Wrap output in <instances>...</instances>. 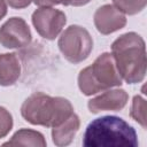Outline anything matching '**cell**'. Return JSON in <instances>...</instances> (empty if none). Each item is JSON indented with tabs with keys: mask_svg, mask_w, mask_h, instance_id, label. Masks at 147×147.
I'll return each mask as SVG.
<instances>
[{
	"mask_svg": "<svg viewBox=\"0 0 147 147\" xmlns=\"http://www.w3.org/2000/svg\"><path fill=\"white\" fill-rule=\"evenodd\" d=\"M111 55L121 78L127 84H138L146 76V45L136 32H126L111 44Z\"/></svg>",
	"mask_w": 147,
	"mask_h": 147,
	"instance_id": "cell-1",
	"label": "cell"
},
{
	"mask_svg": "<svg viewBox=\"0 0 147 147\" xmlns=\"http://www.w3.org/2000/svg\"><path fill=\"white\" fill-rule=\"evenodd\" d=\"M138 136L133 126L118 116H101L93 119L83 136L85 147H137Z\"/></svg>",
	"mask_w": 147,
	"mask_h": 147,
	"instance_id": "cell-2",
	"label": "cell"
},
{
	"mask_svg": "<svg viewBox=\"0 0 147 147\" xmlns=\"http://www.w3.org/2000/svg\"><path fill=\"white\" fill-rule=\"evenodd\" d=\"M71 102L62 96H51L34 92L28 96L21 107L22 117L32 125L54 127L74 114Z\"/></svg>",
	"mask_w": 147,
	"mask_h": 147,
	"instance_id": "cell-3",
	"label": "cell"
},
{
	"mask_svg": "<svg viewBox=\"0 0 147 147\" xmlns=\"http://www.w3.org/2000/svg\"><path fill=\"white\" fill-rule=\"evenodd\" d=\"M123 84L111 53L100 54L94 62L82 69L78 75V87L80 92L91 96L113 87H119Z\"/></svg>",
	"mask_w": 147,
	"mask_h": 147,
	"instance_id": "cell-4",
	"label": "cell"
},
{
	"mask_svg": "<svg viewBox=\"0 0 147 147\" xmlns=\"http://www.w3.org/2000/svg\"><path fill=\"white\" fill-rule=\"evenodd\" d=\"M57 46L67 61L77 64L90 56L93 49V39L85 28L70 25L61 33Z\"/></svg>",
	"mask_w": 147,
	"mask_h": 147,
	"instance_id": "cell-5",
	"label": "cell"
},
{
	"mask_svg": "<svg viewBox=\"0 0 147 147\" xmlns=\"http://www.w3.org/2000/svg\"><path fill=\"white\" fill-rule=\"evenodd\" d=\"M36 31L47 40H54L67 23L65 14L53 7H39L31 16Z\"/></svg>",
	"mask_w": 147,
	"mask_h": 147,
	"instance_id": "cell-6",
	"label": "cell"
},
{
	"mask_svg": "<svg viewBox=\"0 0 147 147\" xmlns=\"http://www.w3.org/2000/svg\"><path fill=\"white\" fill-rule=\"evenodd\" d=\"M31 30L22 17H10L0 26V44L5 48H23L31 42Z\"/></svg>",
	"mask_w": 147,
	"mask_h": 147,
	"instance_id": "cell-7",
	"label": "cell"
},
{
	"mask_svg": "<svg viewBox=\"0 0 147 147\" xmlns=\"http://www.w3.org/2000/svg\"><path fill=\"white\" fill-rule=\"evenodd\" d=\"M94 25L101 34H110L126 25V16L114 5H103L99 7L93 16Z\"/></svg>",
	"mask_w": 147,
	"mask_h": 147,
	"instance_id": "cell-8",
	"label": "cell"
},
{
	"mask_svg": "<svg viewBox=\"0 0 147 147\" xmlns=\"http://www.w3.org/2000/svg\"><path fill=\"white\" fill-rule=\"evenodd\" d=\"M129 101V94L123 88H109L103 93L92 98L87 102V108L92 114L100 111H119Z\"/></svg>",
	"mask_w": 147,
	"mask_h": 147,
	"instance_id": "cell-9",
	"label": "cell"
},
{
	"mask_svg": "<svg viewBox=\"0 0 147 147\" xmlns=\"http://www.w3.org/2000/svg\"><path fill=\"white\" fill-rule=\"evenodd\" d=\"M80 127V119L76 113L71 114L67 119L59 125L52 127V140L57 147H65L70 145Z\"/></svg>",
	"mask_w": 147,
	"mask_h": 147,
	"instance_id": "cell-10",
	"label": "cell"
},
{
	"mask_svg": "<svg viewBox=\"0 0 147 147\" xmlns=\"http://www.w3.org/2000/svg\"><path fill=\"white\" fill-rule=\"evenodd\" d=\"M21 76V63L16 53L0 54V85L11 86Z\"/></svg>",
	"mask_w": 147,
	"mask_h": 147,
	"instance_id": "cell-11",
	"label": "cell"
},
{
	"mask_svg": "<svg viewBox=\"0 0 147 147\" xmlns=\"http://www.w3.org/2000/svg\"><path fill=\"white\" fill-rule=\"evenodd\" d=\"M47 142L44 134L32 129H20L13 137L3 142V146H33V147H46Z\"/></svg>",
	"mask_w": 147,
	"mask_h": 147,
	"instance_id": "cell-12",
	"label": "cell"
},
{
	"mask_svg": "<svg viewBox=\"0 0 147 147\" xmlns=\"http://www.w3.org/2000/svg\"><path fill=\"white\" fill-rule=\"evenodd\" d=\"M113 5L123 14L136 15L145 9L147 0H113Z\"/></svg>",
	"mask_w": 147,
	"mask_h": 147,
	"instance_id": "cell-13",
	"label": "cell"
},
{
	"mask_svg": "<svg viewBox=\"0 0 147 147\" xmlns=\"http://www.w3.org/2000/svg\"><path fill=\"white\" fill-rule=\"evenodd\" d=\"M130 116L146 129V101L141 95H134L130 110Z\"/></svg>",
	"mask_w": 147,
	"mask_h": 147,
	"instance_id": "cell-14",
	"label": "cell"
},
{
	"mask_svg": "<svg viewBox=\"0 0 147 147\" xmlns=\"http://www.w3.org/2000/svg\"><path fill=\"white\" fill-rule=\"evenodd\" d=\"M13 116L5 107L0 106V139L5 138L13 129Z\"/></svg>",
	"mask_w": 147,
	"mask_h": 147,
	"instance_id": "cell-15",
	"label": "cell"
},
{
	"mask_svg": "<svg viewBox=\"0 0 147 147\" xmlns=\"http://www.w3.org/2000/svg\"><path fill=\"white\" fill-rule=\"evenodd\" d=\"M32 1L38 7H53L55 5L80 7V6H85L91 0H32Z\"/></svg>",
	"mask_w": 147,
	"mask_h": 147,
	"instance_id": "cell-16",
	"label": "cell"
},
{
	"mask_svg": "<svg viewBox=\"0 0 147 147\" xmlns=\"http://www.w3.org/2000/svg\"><path fill=\"white\" fill-rule=\"evenodd\" d=\"M6 2L14 9H23L26 8L32 2V0H6Z\"/></svg>",
	"mask_w": 147,
	"mask_h": 147,
	"instance_id": "cell-17",
	"label": "cell"
},
{
	"mask_svg": "<svg viewBox=\"0 0 147 147\" xmlns=\"http://www.w3.org/2000/svg\"><path fill=\"white\" fill-rule=\"evenodd\" d=\"M7 14V2L6 0H0V21Z\"/></svg>",
	"mask_w": 147,
	"mask_h": 147,
	"instance_id": "cell-18",
	"label": "cell"
}]
</instances>
